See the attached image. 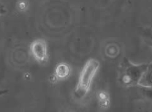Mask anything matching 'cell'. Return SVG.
Masks as SVG:
<instances>
[{"label":"cell","mask_w":152,"mask_h":112,"mask_svg":"<svg viewBox=\"0 0 152 112\" xmlns=\"http://www.w3.org/2000/svg\"><path fill=\"white\" fill-rule=\"evenodd\" d=\"M8 93V89H0V96Z\"/></svg>","instance_id":"52a82bcc"},{"label":"cell","mask_w":152,"mask_h":112,"mask_svg":"<svg viewBox=\"0 0 152 112\" xmlns=\"http://www.w3.org/2000/svg\"><path fill=\"white\" fill-rule=\"evenodd\" d=\"M6 12V9L4 8V5L0 3V15H3Z\"/></svg>","instance_id":"8992f818"},{"label":"cell","mask_w":152,"mask_h":112,"mask_svg":"<svg viewBox=\"0 0 152 112\" xmlns=\"http://www.w3.org/2000/svg\"><path fill=\"white\" fill-rule=\"evenodd\" d=\"M148 65H134L128 64L126 68L124 78L128 80V82L136 83L139 82L141 76L145 72Z\"/></svg>","instance_id":"3957f363"},{"label":"cell","mask_w":152,"mask_h":112,"mask_svg":"<svg viewBox=\"0 0 152 112\" xmlns=\"http://www.w3.org/2000/svg\"><path fill=\"white\" fill-rule=\"evenodd\" d=\"M30 51L33 57L40 63H44L48 60L47 45L42 39L35 40L30 45Z\"/></svg>","instance_id":"7a4b0ae2"},{"label":"cell","mask_w":152,"mask_h":112,"mask_svg":"<svg viewBox=\"0 0 152 112\" xmlns=\"http://www.w3.org/2000/svg\"><path fill=\"white\" fill-rule=\"evenodd\" d=\"M98 67L99 63L95 60H90L86 64L81 73L79 84L76 91L77 95L83 96L87 93Z\"/></svg>","instance_id":"6da1fadb"},{"label":"cell","mask_w":152,"mask_h":112,"mask_svg":"<svg viewBox=\"0 0 152 112\" xmlns=\"http://www.w3.org/2000/svg\"><path fill=\"white\" fill-rule=\"evenodd\" d=\"M138 83L144 86H152V63L147 66Z\"/></svg>","instance_id":"277c9868"},{"label":"cell","mask_w":152,"mask_h":112,"mask_svg":"<svg viewBox=\"0 0 152 112\" xmlns=\"http://www.w3.org/2000/svg\"><path fill=\"white\" fill-rule=\"evenodd\" d=\"M68 74L69 68L66 64H59L56 69V74L59 78H64L66 76H67Z\"/></svg>","instance_id":"5b68a950"}]
</instances>
